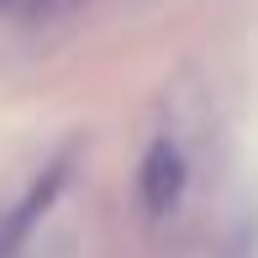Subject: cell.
<instances>
[{
	"mask_svg": "<svg viewBox=\"0 0 258 258\" xmlns=\"http://www.w3.org/2000/svg\"><path fill=\"white\" fill-rule=\"evenodd\" d=\"M184 184H190L184 153L169 143V137H158V143L143 153V169H137V195H143V211H148V216H169V211L179 206Z\"/></svg>",
	"mask_w": 258,
	"mask_h": 258,
	"instance_id": "1",
	"label": "cell"
},
{
	"mask_svg": "<svg viewBox=\"0 0 258 258\" xmlns=\"http://www.w3.org/2000/svg\"><path fill=\"white\" fill-rule=\"evenodd\" d=\"M42 0H0V16H37Z\"/></svg>",
	"mask_w": 258,
	"mask_h": 258,
	"instance_id": "2",
	"label": "cell"
}]
</instances>
